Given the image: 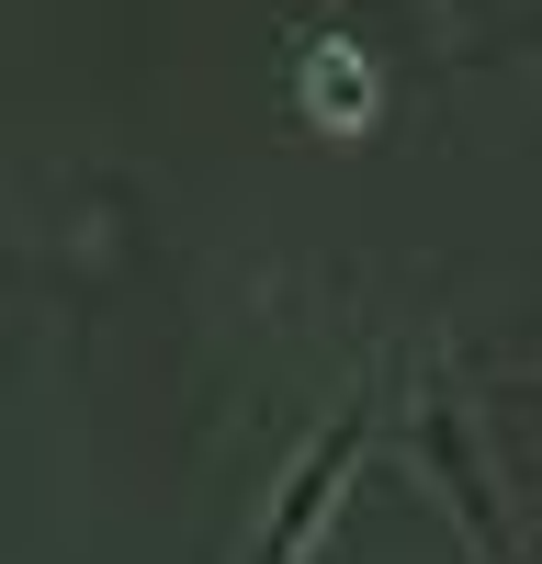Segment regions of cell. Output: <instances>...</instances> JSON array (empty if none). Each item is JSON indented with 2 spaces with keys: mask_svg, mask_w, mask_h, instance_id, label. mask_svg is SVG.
<instances>
[{
  "mask_svg": "<svg viewBox=\"0 0 542 564\" xmlns=\"http://www.w3.org/2000/svg\"><path fill=\"white\" fill-rule=\"evenodd\" d=\"M350 441H361V406H350L339 430H328V441L305 452V475H294V497H283V531H271V553H260V564H294V553H305V531H316V497L339 486V463H350Z\"/></svg>",
  "mask_w": 542,
  "mask_h": 564,
  "instance_id": "6da1fadb",
  "label": "cell"
},
{
  "mask_svg": "<svg viewBox=\"0 0 542 564\" xmlns=\"http://www.w3.org/2000/svg\"><path fill=\"white\" fill-rule=\"evenodd\" d=\"M430 441H441V463L464 452V430H452V406H430ZM464 497H475V531H486V553H497V564H520V553H509V531H497V508H486V486H475V475H464Z\"/></svg>",
  "mask_w": 542,
  "mask_h": 564,
  "instance_id": "7a4b0ae2",
  "label": "cell"
}]
</instances>
